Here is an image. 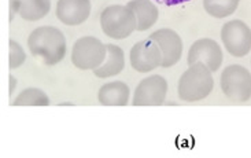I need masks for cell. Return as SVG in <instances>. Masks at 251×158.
<instances>
[{"label":"cell","mask_w":251,"mask_h":158,"mask_svg":"<svg viewBox=\"0 0 251 158\" xmlns=\"http://www.w3.org/2000/svg\"><path fill=\"white\" fill-rule=\"evenodd\" d=\"M168 94V81L162 76L154 75L146 77L135 89L133 106H161Z\"/></svg>","instance_id":"obj_7"},{"label":"cell","mask_w":251,"mask_h":158,"mask_svg":"<svg viewBox=\"0 0 251 158\" xmlns=\"http://www.w3.org/2000/svg\"><path fill=\"white\" fill-rule=\"evenodd\" d=\"M221 40L228 54L243 58L251 51V29L242 20H232L221 27Z\"/></svg>","instance_id":"obj_6"},{"label":"cell","mask_w":251,"mask_h":158,"mask_svg":"<svg viewBox=\"0 0 251 158\" xmlns=\"http://www.w3.org/2000/svg\"><path fill=\"white\" fill-rule=\"evenodd\" d=\"M214 88L213 72L198 62L191 65L178 80L177 94L184 102H198L206 99Z\"/></svg>","instance_id":"obj_2"},{"label":"cell","mask_w":251,"mask_h":158,"mask_svg":"<svg viewBox=\"0 0 251 158\" xmlns=\"http://www.w3.org/2000/svg\"><path fill=\"white\" fill-rule=\"evenodd\" d=\"M11 105L13 106H48L50 98L44 91L32 87V88L24 89Z\"/></svg>","instance_id":"obj_17"},{"label":"cell","mask_w":251,"mask_h":158,"mask_svg":"<svg viewBox=\"0 0 251 158\" xmlns=\"http://www.w3.org/2000/svg\"><path fill=\"white\" fill-rule=\"evenodd\" d=\"M240 0H203L206 13L214 18H226L238 10Z\"/></svg>","instance_id":"obj_16"},{"label":"cell","mask_w":251,"mask_h":158,"mask_svg":"<svg viewBox=\"0 0 251 158\" xmlns=\"http://www.w3.org/2000/svg\"><path fill=\"white\" fill-rule=\"evenodd\" d=\"M27 48L34 58L47 66H54L66 55V39L58 27L40 26L27 37Z\"/></svg>","instance_id":"obj_1"},{"label":"cell","mask_w":251,"mask_h":158,"mask_svg":"<svg viewBox=\"0 0 251 158\" xmlns=\"http://www.w3.org/2000/svg\"><path fill=\"white\" fill-rule=\"evenodd\" d=\"M163 55L155 41L147 39L136 43L130 50V65L139 73H149L162 66Z\"/></svg>","instance_id":"obj_8"},{"label":"cell","mask_w":251,"mask_h":158,"mask_svg":"<svg viewBox=\"0 0 251 158\" xmlns=\"http://www.w3.org/2000/svg\"><path fill=\"white\" fill-rule=\"evenodd\" d=\"M130 89L124 81H113L104 84L98 92L99 103L103 106H126Z\"/></svg>","instance_id":"obj_12"},{"label":"cell","mask_w":251,"mask_h":158,"mask_svg":"<svg viewBox=\"0 0 251 158\" xmlns=\"http://www.w3.org/2000/svg\"><path fill=\"white\" fill-rule=\"evenodd\" d=\"M223 61H224L223 50L217 41L211 40V39H199L195 41L191 46L188 56H187L188 66L201 62L210 69L213 73L221 68Z\"/></svg>","instance_id":"obj_9"},{"label":"cell","mask_w":251,"mask_h":158,"mask_svg":"<svg viewBox=\"0 0 251 158\" xmlns=\"http://www.w3.org/2000/svg\"><path fill=\"white\" fill-rule=\"evenodd\" d=\"M126 6L135 13L137 18V30L144 32L155 25L159 18V11L156 6L150 0H130Z\"/></svg>","instance_id":"obj_13"},{"label":"cell","mask_w":251,"mask_h":158,"mask_svg":"<svg viewBox=\"0 0 251 158\" xmlns=\"http://www.w3.org/2000/svg\"><path fill=\"white\" fill-rule=\"evenodd\" d=\"M107 58V44L92 36L75 41L72 50V62L80 70H95Z\"/></svg>","instance_id":"obj_5"},{"label":"cell","mask_w":251,"mask_h":158,"mask_svg":"<svg viewBox=\"0 0 251 158\" xmlns=\"http://www.w3.org/2000/svg\"><path fill=\"white\" fill-rule=\"evenodd\" d=\"M220 87L232 102H247L251 99V73L242 65H229L220 77Z\"/></svg>","instance_id":"obj_4"},{"label":"cell","mask_w":251,"mask_h":158,"mask_svg":"<svg viewBox=\"0 0 251 158\" xmlns=\"http://www.w3.org/2000/svg\"><path fill=\"white\" fill-rule=\"evenodd\" d=\"M8 46H10L8 68H10V70H14V69H18L25 63V61H26V54H25L24 48L21 47L20 43H17L15 40L8 41Z\"/></svg>","instance_id":"obj_18"},{"label":"cell","mask_w":251,"mask_h":158,"mask_svg":"<svg viewBox=\"0 0 251 158\" xmlns=\"http://www.w3.org/2000/svg\"><path fill=\"white\" fill-rule=\"evenodd\" d=\"M100 27L106 36L123 40L137 30V18L128 6H109L100 14Z\"/></svg>","instance_id":"obj_3"},{"label":"cell","mask_w":251,"mask_h":158,"mask_svg":"<svg viewBox=\"0 0 251 158\" xmlns=\"http://www.w3.org/2000/svg\"><path fill=\"white\" fill-rule=\"evenodd\" d=\"M8 80H10V87H8L10 89H8V94L11 96L14 94V89L17 87V80H15V77H14L13 75L8 76Z\"/></svg>","instance_id":"obj_20"},{"label":"cell","mask_w":251,"mask_h":158,"mask_svg":"<svg viewBox=\"0 0 251 158\" xmlns=\"http://www.w3.org/2000/svg\"><path fill=\"white\" fill-rule=\"evenodd\" d=\"M55 14L68 26L81 25L91 14V0H58Z\"/></svg>","instance_id":"obj_11"},{"label":"cell","mask_w":251,"mask_h":158,"mask_svg":"<svg viewBox=\"0 0 251 158\" xmlns=\"http://www.w3.org/2000/svg\"><path fill=\"white\" fill-rule=\"evenodd\" d=\"M156 1L163 4V6H178L183 3H188L191 0H156Z\"/></svg>","instance_id":"obj_19"},{"label":"cell","mask_w":251,"mask_h":158,"mask_svg":"<svg viewBox=\"0 0 251 158\" xmlns=\"http://www.w3.org/2000/svg\"><path fill=\"white\" fill-rule=\"evenodd\" d=\"M149 39L154 40L159 46L163 55L162 68H172L181 59L183 55V40L180 34L173 29H158L150 34Z\"/></svg>","instance_id":"obj_10"},{"label":"cell","mask_w":251,"mask_h":158,"mask_svg":"<svg viewBox=\"0 0 251 158\" xmlns=\"http://www.w3.org/2000/svg\"><path fill=\"white\" fill-rule=\"evenodd\" d=\"M21 18L34 22L44 18L51 10V0H15Z\"/></svg>","instance_id":"obj_15"},{"label":"cell","mask_w":251,"mask_h":158,"mask_svg":"<svg viewBox=\"0 0 251 158\" xmlns=\"http://www.w3.org/2000/svg\"><path fill=\"white\" fill-rule=\"evenodd\" d=\"M14 13H18V6L15 0H10V21H13Z\"/></svg>","instance_id":"obj_21"},{"label":"cell","mask_w":251,"mask_h":158,"mask_svg":"<svg viewBox=\"0 0 251 158\" xmlns=\"http://www.w3.org/2000/svg\"><path fill=\"white\" fill-rule=\"evenodd\" d=\"M125 68V55L123 48L116 44H107V58L102 65L94 70V75L99 79H107L120 75Z\"/></svg>","instance_id":"obj_14"}]
</instances>
